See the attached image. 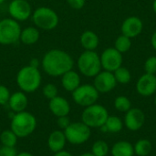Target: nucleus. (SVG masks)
I'll use <instances>...</instances> for the list:
<instances>
[{
	"label": "nucleus",
	"instance_id": "nucleus-1",
	"mask_svg": "<svg viewBox=\"0 0 156 156\" xmlns=\"http://www.w3.org/2000/svg\"><path fill=\"white\" fill-rule=\"evenodd\" d=\"M74 59L67 51L52 48L47 51L41 58L42 70L50 77H61L64 73L73 69Z\"/></svg>",
	"mask_w": 156,
	"mask_h": 156
},
{
	"label": "nucleus",
	"instance_id": "nucleus-2",
	"mask_svg": "<svg viewBox=\"0 0 156 156\" xmlns=\"http://www.w3.org/2000/svg\"><path fill=\"white\" fill-rule=\"evenodd\" d=\"M16 81L21 91L25 93H33L41 86L42 74L39 68L26 65L17 71Z\"/></svg>",
	"mask_w": 156,
	"mask_h": 156
},
{
	"label": "nucleus",
	"instance_id": "nucleus-3",
	"mask_svg": "<svg viewBox=\"0 0 156 156\" xmlns=\"http://www.w3.org/2000/svg\"><path fill=\"white\" fill-rule=\"evenodd\" d=\"M37 125L36 117L27 111L14 113L10 122V129L18 138H27L35 132Z\"/></svg>",
	"mask_w": 156,
	"mask_h": 156
},
{
	"label": "nucleus",
	"instance_id": "nucleus-4",
	"mask_svg": "<svg viewBox=\"0 0 156 156\" xmlns=\"http://www.w3.org/2000/svg\"><path fill=\"white\" fill-rule=\"evenodd\" d=\"M31 20L33 25L39 30L50 31L55 29L59 23L58 13L48 6H38L33 10Z\"/></svg>",
	"mask_w": 156,
	"mask_h": 156
},
{
	"label": "nucleus",
	"instance_id": "nucleus-5",
	"mask_svg": "<svg viewBox=\"0 0 156 156\" xmlns=\"http://www.w3.org/2000/svg\"><path fill=\"white\" fill-rule=\"evenodd\" d=\"M77 68L83 76L94 78L102 69L100 55L95 50H84L77 59Z\"/></svg>",
	"mask_w": 156,
	"mask_h": 156
},
{
	"label": "nucleus",
	"instance_id": "nucleus-6",
	"mask_svg": "<svg viewBox=\"0 0 156 156\" xmlns=\"http://www.w3.org/2000/svg\"><path fill=\"white\" fill-rule=\"evenodd\" d=\"M22 27L19 22L11 17L0 19V45L11 46L19 41Z\"/></svg>",
	"mask_w": 156,
	"mask_h": 156
},
{
	"label": "nucleus",
	"instance_id": "nucleus-7",
	"mask_svg": "<svg viewBox=\"0 0 156 156\" xmlns=\"http://www.w3.org/2000/svg\"><path fill=\"white\" fill-rule=\"evenodd\" d=\"M108 117L107 109L101 104L94 103L85 107L81 114V122L90 128H101L105 124Z\"/></svg>",
	"mask_w": 156,
	"mask_h": 156
},
{
	"label": "nucleus",
	"instance_id": "nucleus-8",
	"mask_svg": "<svg viewBox=\"0 0 156 156\" xmlns=\"http://www.w3.org/2000/svg\"><path fill=\"white\" fill-rule=\"evenodd\" d=\"M67 142L73 145L85 144L90 137V128L82 122H71L64 131Z\"/></svg>",
	"mask_w": 156,
	"mask_h": 156
},
{
	"label": "nucleus",
	"instance_id": "nucleus-9",
	"mask_svg": "<svg viewBox=\"0 0 156 156\" xmlns=\"http://www.w3.org/2000/svg\"><path fill=\"white\" fill-rule=\"evenodd\" d=\"M71 93L74 102L82 107H88L96 103L100 94L91 84H80Z\"/></svg>",
	"mask_w": 156,
	"mask_h": 156
},
{
	"label": "nucleus",
	"instance_id": "nucleus-10",
	"mask_svg": "<svg viewBox=\"0 0 156 156\" xmlns=\"http://www.w3.org/2000/svg\"><path fill=\"white\" fill-rule=\"evenodd\" d=\"M9 17L21 23L31 18L33 9L27 0H11L7 6Z\"/></svg>",
	"mask_w": 156,
	"mask_h": 156
},
{
	"label": "nucleus",
	"instance_id": "nucleus-11",
	"mask_svg": "<svg viewBox=\"0 0 156 156\" xmlns=\"http://www.w3.org/2000/svg\"><path fill=\"white\" fill-rule=\"evenodd\" d=\"M101 68L110 72H114L122 65V54L114 48H108L104 49L100 56Z\"/></svg>",
	"mask_w": 156,
	"mask_h": 156
},
{
	"label": "nucleus",
	"instance_id": "nucleus-12",
	"mask_svg": "<svg viewBox=\"0 0 156 156\" xmlns=\"http://www.w3.org/2000/svg\"><path fill=\"white\" fill-rule=\"evenodd\" d=\"M117 85V81L113 75V72L101 71L94 77L93 86L99 91V93H107L112 91Z\"/></svg>",
	"mask_w": 156,
	"mask_h": 156
},
{
	"label": "nucleus",
	"instance_id": "nucleus-13",
	"mask_svg": "<svg viewBox=\"0 0 156 156\" xmlns=\"http://www.w3.org/2000/svg\"><path fill=\"white\" fill-rule=\"evenodd\" d=\"M144 29V23L142 19L138 16H129L122 24L121 30L122 34L133 38L138 37Z\"/></svg>",
	"mask_w": 156,
	"mask_h": 156
},
{
	"label": "nucleus",
	"instance_id": "nucleus-14",
	"mask_svg": "<svg viewBox=\"0 0 156 156\" xmlns=\"http://www.w3.org/2000/svg\"><path fill=\"white\" fill-rule=\"evenodd\" d=\"M136 90L142 96L148 97L156 92V75L145 73L141 76L136 83Z\"/></svg>",
	"mask_w": 156,
	"mask_h": 156
},
{
	"label": "nucleus",
	"instance_id": "nucleus-15",
	"mask_svg": "<svg viewBox=\"0 0 156 156\" xmlns=\"http://www.w3.org/2000/svg\"><path fill=\"white\" fill-rule=\"evenodd\" d=\"M144 121H145V116L142 110L133 108L126 112L124 123L130 131L135 132L140 130L143 127Z\"/></svg>",
	"mask_w": 156,
	"mask_h": 156
},
{
	"label": "nucleus",
	"instance_id": "nucleus-16",
	"mask_svg": "<svg viewBox=\"0 0 156 156\" xmlns=\"http://www.w3.org/2000/svg\"><path fill=\"white\" fill-rule=\"evenodd\" d=\"M48 109L57 118L61 116H69L70 112V104L64 97L58 95L57 97L49 100Z\"/></svg>",
	"mask_w": 156,
	"mask_h": 156
},
{
	"label": "nucleus",
	"instance_id": "nucleus-17",
	"mask_svg": "<svg viewBox=\"0 0 156 156\" xmlns=\"http://www.w3.org/2000/svg\"><path fill=\"white\" fill-rule=\"evenodd\" d=\"M9 109L14 112H21L26 111L27 105H28V99L27 96V93L18 90L15 91L14 93H11L8 103H7Z\"/></svg>",
	"mask_w": 156,
	"mask_h": 156
},
{
	"label": "nucleus",
	"instance_id": "nucleus-18",
	"mask_svg": "<svg viewBox=\"0 0 156 156\" xmlns=\"http://www.w3.org/2000/svg\"><path fill=\"white\" fill-rule=\"evenodd\" d=\"M47 144L48 149L54 154L64 150L67 144V139L64 132L62 130H55L50 133L48 137Z\"/></svg>",
	"mask_w": 156,
	"mask_h": 156
},
{
	"label": "nucleus",
	"instance_id": "nucleus-19",
	"mask_svg": "<svg viewBox=\"0 0 156 156\" xmlns=\"http://www.w3.org/2000/svg\"><path fill=\"white\" fill-rule=\"evenodd\" d=\"M60 83L66 91L73 92L81 84L80 75L79 72L70 69L60 77Z\"/></svg>",
	"mask_w": 156,
	"mask_h": 156
},
{
	"label": "nucleus",
	"instance_id": "nucleus-20",
	"mask_svg": "<svg viewBox=\"0 0 156 156\" xmlns=\"http://www.w3.org/2000/svg\"><path fill=\"white\" fill-rule=\"evenodd\" d=\"M40 38V31L35 26H28L22 28L19 41L25 46L35 45Z\"/></svg>",
	"mask_w": 156,
	"mask_h": 156
},
{
	"label": "nucleus",
	"instance_id": "nucleus-21",
	"mask_svg": "<svg viewBox=\"0 0 156 156\" xmlns=\"http://www.w3.org/2000/svg\"><path fill=\"white\" fill-rule=\"evenodd\" d=\"M80 43L84 50H95L99 47L100 39L94 31L86 30L80 35Z\"/></svg>",
	"mask_w": 156,
	"mask_h": 156
},
{
	"label": "nucleus",
	"instance_id": "nucleus-22",
	"mask_svg": "<svg viewBox=\"0 0 156 156\" xmlns=\"http://www.w3.org/2000/svg\"><path fill=\"white\" fill-rule=\"evenodd\" d=\"M112 156H133L134 148L128 142H118L112 146Z\"/></svg>",
	"mask_w": 156,
	"mask_h": 156
},
{
	"label": "nucleus",
	"instance_id": "nucleus-23",
	"mask_svg": "<svg viewBox=\"0 0 156 156\" xmlns=\"http://www.w3.org/2000/svg\"><path fill=\"white\" fill-rule=\"evenodd\" d=\"M18 137L15 134V133L9 129V130H4L0 133V143L3 146L6 147H16L17 144Z\"/></svg>",
	"mask_w": 156,
	"mask_h": 156
},
{
	"label": "nucleus",
	"instance_id": "nucleus-24",
	"mask_svg": "<svg viewBox=\"0 0 156 156\" xmlns=\"http://www.w3.org/2000/svg\"><path fill=\"white\" fill-rule=\"evenodd\" d=\"M131 39L132 38H130V37H128L122 34L120 35L114 42V48L117 49L122 54L128 52L132 47V40Z\"/></svg>",
	"mask_w": 156,
	"mask_h": 156
},
{
	"label": "nucleus",
	"instance_id": "nucleus-25",
	"mask_svg": "<svg viewBox=\"0 0 156 156\" xmlns=\"http://www.w3.org/2000/svg\"><path fill=\"white\" fill-rule=\"evenodd\" d=\"M134 148V153L138 156H147L152 151V144L149 140L141 139L139 140Z\"/></svg>",
	"mask_w": 156,
	"mask_h": 156
},
{
	"label": "nucleus",
	"instance_id": "nucleus-26",
	"mask_svg": "<svg viewBox=\"0 0 156 156\" xmlns=\"http://www.w3.org/2000/svg\"><path fill=\"white\" fill-rule=\"evenodd\" d=\"M107 132L110 133H119L122 130V122L117 116H109L105 124H104Z\"/></svg>",
	"mask_w": 156,
	"mask_h": 156
},
{
	"label": "nucleus",
	"instance_id": "nucleus-27",
	"mask_svg": "<svg viewBox=\"0 0 156 156\" xmlns=\"http://www.w3.org/2000/svg\"><path fill=\"white\" fill-rule=\"evenodd\" d=\"M113 75L115 77L117 83H121V84H127L131 81V79H132L130 70L122 66L118 68L113 72Z\"/></svg>",
	"mask_w": 156,
	"mask_h": 156
},
{
	"label": "nucleus",
	"instance_id": "nucleus-28",
	"mask_svg": "<svg viewBox=\"0 0 156 156\" xmlns=\"http://www.w3.org/2000/svg\"><path fill=\"white\" fill-rule=\"evenodd\" d=\"M109 153V146L106 142L99 140L91 147V154L94 156H106Z\"/></svg>",
	"mask_w": 156,
	"mask_h": 156
},
{
	"label": "nucleus",
	"instance_id": "nucleus-29",
	"mask_svg": "<svg viewBox=\"0 0 156 156\" xmlns=\"http://www.w3.org/2000/svg\"><path fill=\"white\" fill-rule=\"evenodd\" d=\"M131 101L125 96H119L114 101V107L117 111L126 112L131 109Z\"/></svg>",
	"mask_w": 156,
	"mask_h": 156
},
{
	"label": "nucleus",
	"instance_id": "nucleus-30",
	"mask_svg": "<svg viewBox=\"0 0 156 156\" xmlns=\"http://www.w3.org/2000/svg\"><path fill=\"white\" fill-rule=\"evenodd\" d=\"M42 93L44 97L49 101L58 95V89L54 83H47L42 88Z\"/></svg>",
	"mask_w": 156,
	"mask_h": 156
},
{
	"label": "nucleus",
	"instance_id": "nucleus-31",
	"mask_svg": "<svg viewBox=\"0 0 156 156\" xmlns=\"http://www.w3.org/2000/svg\"><path fill=\"white\" fill-rule=\"evenodd\" d=\"M144 70L145 73L148 74H156V57H149L144 63Z\"/></svg>",
	"mask_w": 156,
	"mask_h": 156
},
{
	"label": "nucleus",
	"instance_id": "nucleus-32",
	"mask_svg": "<svg viewBox=\"0 0 156 156\" xmlns=\"http://www.w3.org/2000/svg\"><path fill=\"white\" fill-rule=\"evenodd\" d=\"M10 95H11V92L9 89L5 85L0 84V105L1 106L7 105Z\"/></svg>",
	"mask_w": 156,
	"mask_h": 156
},
{
	"label": "nucleus",
	"instance_id": "nucleus-33",
	"mask_svg": "<svg viewBox=\"0 0 156 156\" xmlns=\"http://www.w3.org/2000/svg\"><path fill=\"white\" fill-rule=\"evenodd\" d=\"M70 119L69 118V116H61V117H58L57 118V125L59 128V130L64 131L66 128H68V126L70 124Z\"/></svg>",
	"mask_w": 156,
	"mask_h": 156
},
{
	"label": "nucleus",
	"instance_id": "nucleus-34",
	"mask_svg": "<svg viewBox=\"0 0 156 156\" xmlns=\"http://www.w3.org/2000/svg\"><path fill=\"white\" fill-rule=\"evenodd\" d=\"M17 154L16 147H6L3 145L0 147V156H16Z\"/></svg>",
	"mask_w": 156,
	"mask_h": 156
},
{
	"label": "nucleus",
	"instance_id": "nucleus-35",
	"mask_svg": "<svg viewBox=\"0 0 156 156\" xmlns=\"http://www.w3.org/2000/svg\"><path fill=\"white\" fill-rule=\"evenodd\" d=\"M68 5L74 10H80L84 7L86 0H67Z\"/></svg>",
	"mask_w": 156,
	"mask_h": 156
},
{
	"label": "nucleus",
	"instance_id": "nucleus-36",
	"mask_svg": "<svg viewBox=\"0 0 156 156\" xmlns=\"http://www.w3.org/2000/svg\"><path fill=\"white\" fill-rule=\"evenodd\" d=\"M28 65H30L31 67H34V68H39L41 66V59H38L37 58H32L29 60Z\"/></svg>",
	"mask_w": 156,
	"mask_h": 156
},
{
	"label": "nucleus",
	"instance_id": "nucleus-37",
	"mask_svg": "<svg viewBox=\"0 0 156 156\" xmlns=\"http://www.w3.org/2000/svg\"><path fill=\"white\" fill-rule=\"evenodd\" d=\"M53 156H73L68 151H65V150H62L60 152H58V153H55Z\"/></svg>",
	"mask_w": 156,
	"mask_h": 156
},
{
	"label": "nucleus",
	"instance_id": "nucleus-38",
	"mask_svg": "<svg viewBox=\"0 0 156 156\" xmlns=\"http://www.w3.org/2000/svg\"><path fill=\"white\" fill-rule=\"evenodd\" d=\"M151 44H152L153 48L156 50V31L152 35V37H151Z\"/></svg>",
	"mask_w": 156,
	"mask_h": 156
},
{
	"label": "nucleus",
	"instance_id": "nucleus-39",
	"mask_svg": "<svg viewBox=\"0 0 156 156\" xmlns=\"http://www.w3.org/2000/svg\"><path fill=\"white\" fill-rule=\"evenodd\" d=\"M16 156H34L32 154L28 153V152H22V153H18Z\"/></svg>",
	"mask_w": 156,
	"mask_h": 156
},
{
	"label": "nucleus",
	"instance_id": "nucleus-40",
	"mask_svg": "<svg viewBox=\"0 0 156 156\" xmlns=\"http://www.w3.org/2000/svg\"><path fill=\"white\" fill-rule=\"evenodd\" d=\"M153 9L156 15V0H154V2H153Z\"/></svg>",
	"mask_w": 156,
	"mask_h": 156
},
{
	"label": "nucleus",
	"instance_id": "nucleus-41",
	"mask_svg": "<svg viewBox=\"0 0 156 156\" xmlns=\"http://www.w3.org/2000/svg\"><path fill=\"white\" fill-rule=\"evenodd\" d=\"M80 156H94L91 153H84V154H80Z\"/></svg>",
	"mask_w": 156,
	"mask_h": 156
},
{
	"label": "nucleus",
	"instance_id": "nucleus-42",
	"mask_svg": "<svg viewBox=\"0 0 156 156\" xmlns=\"http://www.w3.org/2000/svg\"><path fill=\"white\" fill-rule=\"evenodd\" d=\"M5 2V0H0V5H2V4H4Z\"/></svg>",
	"mask_w": 156,
	"mask_h": 156
},
{
	"label": "nucleus",
	"instance_id": "nucleus-43",
	"mask_svg": "<svg viewBox=\"0 0 156 156\" xmlns=\"http://www.w3.org/2000/svg\"><path fill=\"white\" fill-rule=\"evenodd\" d=\"M154 103H155V105H156V97H155V99H154Z\"/></svg>",
	"mask_w": 156,
	"mask_h": 156
}]
</instances>
